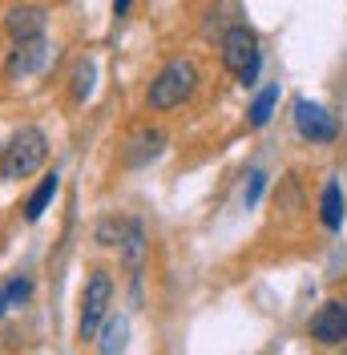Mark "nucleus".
I'll use <instances>...</instances> for the list:
<instances>
[{
    "instance_id": "f8f14e48",
    "label": "nucleus",
    "mask_w": 347,
    "mask_h": 355,
    "mask_svg": "<svg viewBox=\"0 0 347 355\" xmlns=\"http://www.w3.org/2000/svg\"><path fill=\"white\" fill-rule=\"evenodd\" d=\"M279 93H282L279 81H271L266 89L255 93V101H251V110H246V125H251V130H262V125L275 117V110H279Z\"/></svg>"
},
{
    "instance_id": "f3484780",
    "label": "nucleus",
    "mask_w": 347,
    "mask_h": 355,
    "mask_svg": "<svg viewBox=\"0 0 347 355\" xmlns=\"http://www.w3.org/2000/svg\"><path fill=\"white\" fill-rule=\"evenodd\" d=\"M126 226H130V218H101V226H97V243L101 246H121V239H126Z\"/></svg>"
},
{
    "instance_id": "9d476101",
    "label": "nucleus",
    "mask_w": 347,
    "mask_h": 355,
    "mask_svg": "<svg viewBox=\"0 0 347 355\" xmlns=\"http://www.w3.org/2000/svg\"><path fill=\"white\" fill-rule=\"evenodd\" d=\"M344 214H347L344 186L331 178V182L323 186V194H319V222H323L327 230H339V226H344Z\"/></svg>"
},
{
    "instance_id": "dca6fc26",
    "label": "nucleus",
    "mask_w": 347,
    "mask_h": 355,
    "mask_svg": "<svg viewBox=\"0 0 347 355\" xmlns=\"http://www.w3.org/2000/svg\"><path fill=\"white\" fill-rule=\"evenodd\" d=\"M93 77H97L93 61H81V65L73 69V101H85L89 93H93Z\"/></svg>"
},
{
    "instance_id": "39448f33",
    "label": "nucleus",
    "mask_w": 347,
    "mask_h": 355,
    "mask_svg": "<svg viewBox=\"0 0 347 355\" xmlns=\"http://www.w3.org/2000/svg\"><path fill=\"white\" fill-rule=\"evenodd\" d=\"M291 117H295V133L311 141V146H331L344 125H339V117L319 105V101H311V97H295V105H291Z\"/></svg>"
},
{
    "instance_id": "0eeeda50",
    "label": "nucleus",
    "mask_w": 347,
    "mask_h": 355,
    "mask_svg": "<svg viewBox=\"0 0 347 355\" xmlns=\"http://www.w3.org/2000/svg\"><path fill=\"white\" fill-rule=\"evenodd\" d=\"M121 263H126V275H130V287L133 295H137V287H142V270H146V250H150V243H146V226L137 218H130V226H126V239H121Z\"/></svg>"
},
{
    "instance_id": "6e6552de",
    "label": "nucleus",
    "mask_w": 347,
    "mask_h": 355,
    "mask_svg": "<svg viewBox=\"0 0 347 355\" xmlns=\"http://www.w3.org/2000/svg\"><path fill=\"white\" fill-rule=\"evenodd\" d=\"M44 61H49V41H44V37L17 41L12 53H8V61H4V73H8V77H28V73H37Z\"/></svg>"
},
{
    "instance_id": "423d86ee",
    "label": "nucleus",
    "mask_w": 347,
    "mask_h": 355,
    "mask_svg": "<svg viewBox=\"0 0 347 355\" xmlns=\"http://www.w3.org/2000/svg\"><path fill=\"white\" fill-rule=\"evenodd\" d=\"M307 335H311L319 347H339L347 339V299H327L323 307L311 315Z\"/></svg>"
},
{
    "instance_id": "7ed1b4c3",
    "label": "nucleus",
    "mask_w": 347,
    "mask_h": 355,
    "mask_svg": "<svg viewBox=\"0 0 347 355\" xmlns=\"http://www.w3.org/2000/svg\"><path fill=\"white\" fill-rule=\"evenodd\" d=\"M194 89H198V69L186 57H174V61H166L158 69L146 101H150V110H178L182 101L194 97Z\"/></svg>"
},
{
    "instance_id": "f257e3e1",
    "label": "nucleus",
    "mask_w": 347,
    "mask_h": 355,
    "mask_svg": "<svg viewBox=\"0 0 347 355\" xmlns=\"http://www.w3.org/2000/svg\"><path fill=\"white\" fill-rule=\"evenodd\" d=\"M218 53H222V65L226 73L239 81L242 89H255L259 85V73H262V49H259V33L251 24H230L218 41Z\"/></svg>"
},
{
    "instance_id": "a211bd4d",
    "label": "nucleus",
    "mask_w": 347,
    "mask_h": 355,
    "mask_svg": "<svg viewBox=\"0 0 347 355\" xmlns=\"http://www.w3.org/2000/svg\"><path fill=\"white\" fill-rule=\"evenodd\" d=\"M251 182H246V194H242V198H246V206H255V202L262 198V186H266V174H262V170H251Z\"/></svg>"
},
{
    "instance_id": "1a4fd4ad",
    "label": "nucleus",
    "mask_w": 347,
    "mask_h": 355,
    "mask_svg": "<svg viewBox=\"0 0 347 355\" xmlns=\"http://www.w3.org/2000/svg\"><path fill=\"white\" fill-rule=\"evenodd\" d=\"M44 21L49 17H44L41 4H17V8H8L4 28L12 41H33V37H44Z\"/></svg>"
},
{
    "instance_id": "f03ea898",
    "label": "nucleus",
    "mask_w": 347,
    "mask_h": 355,
    "mask_svg": "<svg viewBox=\"0 0 347 355\" xmlns=\"http://www.w3.org/2000/svg\"><path fill=\"white\" fill-rule=\"evenodd\" d=\"M49 157V137L41 125H21L4 146H0V178L4 182H21V178L37 174Z\"/></svg>"
},
{
    "instance_id": "ddd939ff",
    "label": "nucleus",
    "mask_w": 347,
    "mask_h": 355,
    "mask_svg": "<svg viewBox=\"0 0 347 355\" xmlns=\"http://www.w3.org/2000/svg\"><path fill=\"white\" fill-rule=\"evenodd\" d=\"M57 190H61V174L57 170H49V174L41 178V186L28 194V202H24V218L28 222H41V214L49 210V202L57 198Z\"/></svg>"
},
{
    "instance_id": "20e7f679",
    "label": "nucleus",
    "mask_w": 347,
    "mask_h": 355,
    "mask_svg": "<svg viewBox=\"0 0 347 355\" xmlns=\"http://www.w3.org/2000/svg\"><path fill=\"white\" fill-rule=\"evenodd\" d=\"M109 303H113V275L105 266H93L85 275V291H81V315H77V339H97L101 323L109 319Z\"/></svg>"
},
{
    "instance_id": "4468645a",
    "label": "nucleus",
    "mask_w": 347,
    "mask_h": 355,
    "mask_svg": "<svg viewBox=\"0 0 347 355\" xmlns=\"http://www.w3.org/2000/svg\"><path fill=\"white\" fill-rule=\"evenodd\" d=\"M162 146H166V133L162 130L137 133L130 141V150H126V162H130V166H146V162H153V157L162 154Z\"/></svg>"
},
{
    "instance_id": "6ab92c4d",
    "label": "nucleus",
    "mask_w": 347,
    "mask_h": 355,
    "mask_svg": "<svg viewBox=\"0 0 347 355\" xmlns=\"http://www.w3.org/2000/svg\"><path fill=\"white\" fill-rule=\"evenodd\" d=\"M130 4H133V0H113V17H126V12H130Z\"/></svg>"
},
{
    "instance_id": "9b49d317",
    "label": "nucleus",
    "mask_w": 347,
    "mask_h": 355,
    "mask_svg": "<svg viewBox=\"0 0 347 355\" xmlns=\"http://www.w3.org/2000/svg\"><path fill=\"white\" fill-rule=\"evenodd\" d=\"M97 335H101V339H97V352L101 355H121L126 343H130V319H126V315H109Z\"/></svg>"
},
{
    "instance_id": "2eb2a0df",
    "label": "nucleus",
    "mask_w": 347,
    "mask_h": 355,
    "mask_svg": "<svg viewBox=\"0 0 347 355\" xmlns=\"http://www.w3.org/2000/svg\"><path fill=\"white\" fill-rule=\"evenodd\" d=\"M28 295H33V283H28V279H21V275H17V279H8V283L0 287V315H8L12 307H24V303H28Z\"/></svg>"
}]
</instances>
